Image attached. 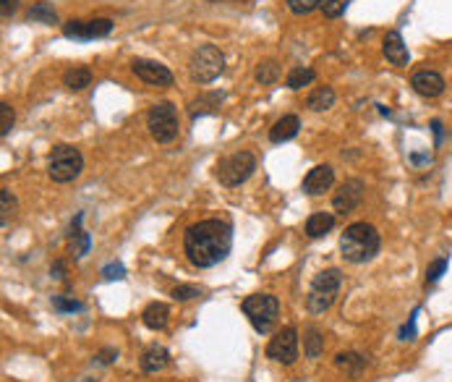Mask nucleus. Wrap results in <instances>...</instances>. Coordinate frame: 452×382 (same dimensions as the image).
<instances>
[{
  "label": "nucleus",
  "mask_w": 452,
  "mask_h": 382,
  "mask_svg": "<svg viewBox=\"0 0 452 382\" xmlns=\"http://www.w3.org/2000/svg\"><path fill=\"white\" fill-rule=\"evenodd\" d=\"M53 307H55L58 312H81L84 309V304L81 301H76L73 296H53Z\"/></svg>",
  "instance_id": "nucleus-32"
},
{
  "label": "nucleus",
  "mask_w": 452,
  "mask_h": 382,
  "mask_svg": "<svg viewBox=\"0 0 452 382\" xmlns=\"http://www.w3.org/2000/svg\"><path fill=\"white\" fill-rule=\"evenodd\" d=\"M257 171V157L251 155V152H235V155L225 157V160H220L217 165V181L222 186L233 189V186H241L243 181H249Z\"/></svg>",
  "instance_id": "nucleus-8"
},
{
  "label": "nucleus",
  "mask_w": 452,
  "mask_h": 382,
  "mask_svg": "<svg viewBox=\"0 0 452 382\" xmlns=\"http://www.w3.org/2000/svg\"><path fill=\"white\" fill-rule=\"evenodd\" d=\"M411 87L416 95H421V97H426V100H434L439 97L444 92V79L439 76L436 71H416L411 76Z\"/></svg>",
  "instance_id": "nucleus-13"
},
{
  "label": "nucleus",
  "mask_w": 452,
  "mask_h": 382,
  "mask_svg": "<svg viewBox=\"0 0 452 382\" xmlns=\"http://www.w3.org/2000/svg\"><path fill=\"white\" fill-rule=\"evenodd\" d=\"M444 272H447V257H439V260H434L431 265H429V270H426V285L436 283V280H439Z\"/></svg>",
  "instance_id": "nucleus-33"
},
{
  "label": "nucleus",
  "mask_w": 452,
  "mask_h": 382,
  "mask_svg": "<svg viewBox=\"0 0 452 382\" xmlns=\"http://www.w3.org/2000/svg\"><path fill=\"white\" fill-rule=\"evenodd\" d=\"M241 309L249 317L251 327L259 335H267L272 333V327H275L277 317H280V301L272 293H254V296L243 299Z\"/></svg>",
  "instance_id": "nucleus-3"
},
{
  "label": "nucleus",
  "mask_w": 452,
  "mask_h": 382,
  "mask_svg": "<svg viewBox=\"0 0 452 382\" xmlns=\"http://www.w3.org/2000/svg\"><path fill=\"white\" fill-rule=\"evenodd\" d=\"M285 3H288V9L296 16H308V14H314L319 9V0H285Z\"/></svg>",
  "instance_id": "nucleus-31"
},
{
  "label": "nucleus",
  "mask_w": 452,
  "mask_h": 382,
  "mask_svg": "<svg viewBox=\"0 0 452 382\" xmlns=\"http://www.w3.org/2000/svg\"><path fill=\"white\" fill-rule=\"evenodd\" d=\"M11 126H14V107L9 102H0V137H9Z\"/></svg>",
  "instance_id": "nucleus-34"
},
{
  "label": "nucleus",
  "mask_w": 452,
  "mask_h": 382,
  "mask_svg": "<svg viewBox=\"0 0 452 382\" xmlns=\"http://www.w3.org/2000/svg\"><path fill=\"white\" fill-rule=\"evenodd\" d=\"M110 32H113L110 18H92V21L71 18L63 24V34L68 40H97V37H107Z\"/></svg>",
  "instance_id": "nucleus-10"
},
{
  "label": "nucleus",
  "mask_w": 452,
  "mask_h": 382,
  "mask_svg": "<svg viewBox=\"0 0 452 382\" xmlns=\"http://www.w3.org/2000/svg\"><path fill=\"white\" fill-rule=\"evenodd\" d=\"M222 102V92H210V95H202L199 100L191 102V118L196 115H204V113H215Z\"/></svg>",
  "instance_id": "nucleus-25"
},
{
  "label": "nucleus",
  "mask_w": 452,
  "mask_h": 382,
  "mask_svg": "<svg viewBox=\"0 0 452 382\" xmlns=\"http://www.w3.org/2000/svg\"><path fill=\"white\" fill-rule=\"evenodd\" d=\"M431 129H434L436 144H442V121H431Z\"/></svg>",
  "instance_id": "nucleus-41"
},
{
  "label": "nucleus",
  "mask_w": 452,
  "mask_h": 382,
  "mask_svg": "<svg viewBox=\"0 0 452 382\" xmlns=\"http://www.w3.org/2000/svg\"><path fill=\"white\" fill-rule=\"evenodd\" d=\"M63 84L71 92L87 90L89 84H92V71H89L87 65H73V68H68V71L63 73Z\"/></svg>",
  "instance_id": "nucleus-21"
},
{
  "label": "nucleus",
  "mask_w": 452,
  "mask_h": 382,
  "mask_svg": "<svg viewBox=\"0 0 452 382\" xmlns=\"http://www.w3.org/2000/svg\"><path fill=\"white\" fill-rule=\"evenodd\" d=\"M81 382H99V380H92V377H87V380H81Z\"/></svg>",
  "instance_id": "nucleus-42"
},
{
  "label": "nucleus",
  "mask_w": 452,
  "mask_h": 382,
  "mask_svg": "<svg viewBox=\"0 0 452 382\" xmlns=\"http://www.w3.org/2000/svg\"><path fill=\"white\" fill-rule=\"evenodd\" d=\"M348 3H350V0H319V9H322V14L327 18H338L345 14Z\"/></svg>",
  "instance_id": "nucleus-30"
},
{
  "label": "nucleus",
  "mask_w": 452,
  "mask_h": 382,
  "mask_svg": "<svg viewBox=\"0 0 452 382\" xmlns=\"http://www.w3.org/2000/svg\"><path fill=\"white\" fill-rule=\"evenodd\" d=\"M50 275L55 277V280H65V265L63 262H55V265L50 267Z\"/></svg>",
  "instance_id": "nucleus-40"
},
{
  "label": "nucleus",
  "mask_w": 452,
  "mask_h": 382,
  "mask_svg": "<svg viewBox=\"0 0 452 382\" xmlns=\"http://www.w3.org/2000/svg\"><path fill=\"white\" fill-rule=\"evenodd\" d=\"M0 210H3L0 223H3V228H6L9 226V220L16 215V196L11 194V189H0Z\"/></svg>",
  "instance_id": "nucleus-29"
},
{
  "label": "nucleus",
  "mask_w": 452,
  "mask_h": 382,
  "mask_svg": "<svg viewBox=\"0 0 452 382\" xmlns=\"http://www.w3.org/2000/svg\"><path fill=\"white\" fill-rule=\"evenodd\" d=\"M306 105H308V110H314V113L330 110V107L335 105V90H332V87H319V90H314L308 95Z\"/></svg>",
  "instance_id": "nucleus-24"
},
{
  "label": "nucleus",
  "mask_w": 452,
  "mask_h": 382,
  "mask_svg": "<svg viewBox=\"0 0 452 382\" xmlns=\"http://www.w3.org/2000/svg\"><path fill=\"white\" fill-rule=\"evenodd\" d=\"M230 249H233V228L225 220H199L194 226H188L183 233L186 260L199 270H210L225 262Z\"/></svg>",
  "instance_id": "nucleus-1"
},
{
  "label": "nucleus",
  "mask_w": 452,
  "mask_h": 382,
  "mask_svg": "<svg viewBox=\"0 0 452 382\" xmlns=\"http://www.w3.org/2000/svg\"><path fill=\"white\" fill-rule=\"evenodd\" d=\"M314 76L316 73L311 71V68H306V65H296V68H291L285 84H288V90H303V87H308V84L314 82Z\"/></svg>",
  "instance_id": "nucleus-26"
},
{
  "label": "nucleus",
  "mask_w": 452,
  "mask_h": 382,
  "mask_svg": "<svg viewBox=\"0 0 452 382\" xmlns=\"http://www.w3.org/2000/svg\"><path fill=\"white\" fill-rule=\"evenodd\" d=\"M384 58H387L389 63L397 65V68H405L408 60H411V53H408V45H405L403 34L392 29V32L384 34Z\"/></svg>",
  "instance_id": "nucleus-15"
},
{
  "label": "nucleus",
  "mask_w": 452,
  "mask_h": 382,
  "mask_svg": "<svg viewBox=\"0 0 452 382\" xmlns=\"http://www.w3.org/2000/svg\"><path fill=\"white\" fill-rule=\"evenodd\" d=\"M335 228V215L332 212H314L306 220V236L308 238H322Z\"/></svg>",
  "instance_id": "nucleus-19"
},
{
  "label": "nucleus",
  "mask_w": 452,
  "mask_h": 382,
  "mask_svg": "<svg viewBox=\"0 0 452 382\" xmlns=\"http://www.w3.org/2000/svg\"><path fill=\"white\" fill-rule=\"evenodd\" d=\"M413 335H416V314H413L411 322L403 327V333H400V341H413Z\"/></svg>",
  "instance_id": "nucleus-38"
},
{
  "label": "nucleus",
  "mask_w": 452,
  "mask_h": 382,
  "mask_svg": "<svg viewBox=\"0 0 452 382\" xmlns=\"http://www.w3.org/2000/svg\"><path fill=\"white\" fill-rule=\"evenodd\" d=\"M115 359H118V351H115V349H102L97 356H95V361H97V364H102V366H107V364H113Z\"/></svg>",
  "instance_id": "nucleus-37"
},
{
  "label": "nucleus",
  "mask_w": 452,
  "mask_h": 382,
  "mask_svg": "<svg viewBox=\"0 0 452 382\" xmlns=\"http://www.w3.org/2000/svg\"><path fill=\"white\" fill-rule=\"evenodd\" d=\"M301 129V118L298 115H283L280 121L269 129V142L272 144H283V142H291Z\"/></svg>",
  "instance_id": "nucleus-18"
},
{
  "label": "nucleus",
  "mask_w": 452,
  "mask_h": 382,
  "mask_svg": "<svg viewBox=\"0 0 452 382\" xmlns=\"http://www.w3.org/2000/svg\"><path fill=\"white\" fill-rule=\"evenodd\" d=\"M225 71V55L215 45H202L194 50V55L188 60V76L194 84H210L220 73Z\"/></svg>",
  "instance_id": "nucleus-6"
},
{
  "label": "nucleus",
  "mask_w": 452,
  "mask_h": 382,
  "mask_svg": "<svg viewBox=\"0 0 452 382\" xmlns=\"http://www.w3.org/2000/svg\"><path fill=\"white\" fill-rule=\"evenodd\" d=\"M29 21H40V24L53 26V24H58V14L50 3L42 0V3H34L32 6V11H29Z\"/></svg>",
  "instance_id": "nucleus-27"
},
{
  "label": "nucleus",
  "mask_w": 452,
  "mask_h": 382,
  "mask_svg": "<svg viewBox=\"0 0 452 382\" xmlns=\"http://www.w3.org/2000/svg\"><path fill=\"white\" fill-rule=\"evenodd\" d=\"M141 322H144V327L154 330V333H157V330H165L168 322H170L168 304H162V301H152V304L141 312Z\"/></svg>",
  "instance_id": "nucleus-17"
},
{
  "label": "nucleus",
  "mask_w": 452,
  "mask_h": 382,
  "mask_svg": "<svg viewBox=\"0 0 452 382\" xmlns=\"http://www.w3.org/2000/svg\"><path fill=\"white\" fill-rule=\"evenodd\" d=\"M84 171V155L71 144H58L48 157V176L55 184H71Z\"/></svg>",
  "instance_id": "nucleus-5"
},
{
  "label": "nucleus",
  "mask_w": 452,
  "mask_h": 382,
  "mask_svg": "<svg viewBox=\"0 0 452 382\" xmlns=\"http://www.w3.org/2000/svg\"><path fill=\"white\" fill-rule=\"evenodd\" d=\"M202 296V288H196V285H176L173 288V299L176 301H191V299H199Z\"/></svg>",
  "instance_id": "nucleus-35"
},
{
  "label": "nucleus",
  "mask_w": 452,
  "mask_h": 382,
  "mask_svg": "<svg viewBox=\"0 0 452 382\" xmlns=\"http://www.w3.org/2000/svg\"><path fill=\"white\" fill-rule=\"evenodd\" d=\"M335 366H338L340 372L350 374V377H361V372L366 369V356L355 354V351H345V354L335 356Z\"/></svg>",
  "instance_id": "nucleus-20"
},
{
  "label": "nucleus",
  "mask_w": 452,
  "mask_h": 382,
  "mask_svg": "<svg viewBox=\"0 0 452 382\" xmlns=\"http://www.w3.org/2000/svg\"><path fill=\"white\" fill-rule=\"evenodd\" d=\"M0 14H3V18H9L16 14V0H3V6H0Z\"/></svg>",
  "instance_id": "nucleus-39"
},
{
  "label": "nucleus",
  "mask_w": 452,
  "mask_h": 382,
  "mask_svg": "<svg viewBox=\"0 0 452 382\" xmlns=\"http://www.w3.org/2000/svg\"><path fill=\"white\" fill-rule=\"evenodd\" d=\"M102 277L105 280H123L126 277V267H123L121 262H110V265L102 267Z\"/></svg>",
  "instance_id": "nucleus-36"
},
{
  "label": "nucleus",
  "mask_w": 452,
  "mask_h": 382,
  "mask_svg": "<svg viewBox=\"0 0 452 382\" xmlns=\"http://www.w3.org/2000/svg\"><path fill=\"white\" fill-rule=\"evenodd\" d=\"M324 351V333L319 330V327H306L303 330V354H306L308 359H319Z\"/></svg>",
  "instance_id": "nucleus-23"
},
{
  "label": "nucleus",
  "mask_w": 452,
  "mask_h": 382,
  "mask_svg": "<svg viewBox=\"0 0 452 382\" xmlns=\"http://www.w3.org/2000/svg\"><path fill=\"white\" fill-rule=\"evenodd\" d=\"M332 184H335V171H332V165H316L311 171L306 173V179H303V191L311 196H319L324 191H330Z\"/></svg>",
  "instance_id": "nucleus-14"
},
{
  "label": "nucleus",
  "mask_w": 452,
  "mask_h": 382,
  "mask_svg": "<svg viewBox=\"0 0 452 382\" xmlns=\"http://www.w3.org/2000/svg\"><path fill=\"white\" fill-rule=\"evenodd\" d=\"M170 364V354H168V349H162V346H149V349L141 354V359H139V366H141V372H146V374H157V372H162L165 366Z\"/></svg>",
  "instance_id": "nucleus-16"
},
{
  "label": "nucleus",
  "mask_w": 452,
  "mask_h": 382,
  "mask_svg": "<svg viewBox=\"0 0 452 382\" xmlns=\"http://www.w3.org/2000/svg\"><path fill=\"white\" fill-rule=\"evenodd\" d=\"M131 68H134V73H136L144 84H149V87H173V82H176L173 71H170L168 65L157 63V60L136 58V60L131 63Z\"/></svg>",
  "instance_id": "nucleus-11"
},
{
  "label": "nucleus",
  "mask_w": 452,
  "mask_h": 382,
  "mask_svg": "<svg viewBox=\"0 0 452 382\" xmlns=\"http://www.w3.org/2000/svg\"><path fill=\"white\" fill-rule=\"evenodd\" d=\"M254 76H257L259 84H264V87H269V84H275L277 79H280V65L275 63V60H262V63L257 65V71H254Z\"/></svg>",
  "instance_id": "nucleus-28"
},
{
  "label": "nucleus",
  "mask_w": 452,
  "mask_h": 382,
  "mask_svg": "<svg viewBox=\"0 0 452 382\" xmlns=\"http://www.w3.org/2000/svg\"><path fill=\"white\" fill-rule=\"evenodd\" d=\"M364 181L358 179H348L343 186L338 189V194H335V199H332V207H335V212H343V215H348V212H353L358 204L364 202Z\"/></svg>",
  "instance_id": "nucleus-12"
},
{
  "label": "nucleus",
  "mask_w": 452,
  "mask_h": 382,
  "mask_svg": "<svg viewBox=\"0 0 452 382\" xmlns=\"http://www.w3.org/2000/svg\"><path fill=\"white\" fill-rule=\"evenodd\" d=\"M340 285H343V272L335 267L330 270H322L319 275L311 280V288H308V296H306V307L311 314H322L327 312L335 304L340 293Z\"/></svg>",
  "instance_id": "nucleus-4"
},
{
  "label": "nucleus",
  "mask_w": 452,
  "mask_h": 382,
  "mask_svg": "<svg viewBox=\"0 0 452 382\" xmlns=\"http://www.w3.org/2000/svg\"><path fill=\"white\" fill-rule=\"evenodd\" d=\"M81 220H84V215L79 212L71 226V249H73V257H76V260H81V257L89 252V244H92V238H89L87 230H81Z\"/></svg>",
  "instance_id": "nucleus-22"
},
{
  "label": "nucleus",
  "mask_w": 452,
  "mask_h": 382,
  "mask_svg": "<svg viewBox=\"0 0 452 382\" xmlns=\"http://www.w3.org/2000/svg\"><path fill=\"white\" fill-rule=\"evenodd\" d=\"M146 129L152 134L154 142L170 144L178 139L181 131V118H178V107L173 102H154L146 113Z\"/></svg>",
  "instance_id": "nucleus-7"
},
{
  "label": "nucleus",
  "mask_w": 452,
  "mask_h": 382,
  "mask_svg": "<svg viewBox=\"0 0 452 382\" xmlns=\"http://www.w3.org/2000/svg\"><path fill=\"white\" fill-rule=\"evenodd\" d=\"M267 359L285 366L296 364V359H298V330L283 327L280 333H275V338L267 343Z\"/></svg>",
  "instance_id": "nucleus-9"
},
{
  "label": "nucleus",
  "mask_w": 452,
  "mask_h": 382,
  "mask_svg": "<svg viewBox=\"0 0 452 382\" xmlns=\"http://www.w3.org/2000/svg\"><path fill=\"white\" fill-rule=\"evenodd\" d=\"M382 249V236L380 230L372 223H353L345 228V233L340 238V252L343 260L350 265H364L372 262Z\"/></svg>",
  "instance_id": "nucleus-2"
}]
</instances>
